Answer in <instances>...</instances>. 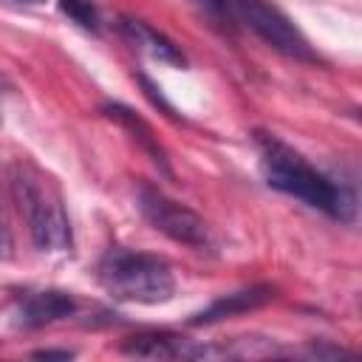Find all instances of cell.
Returning a JSON list of instances; mask_svg holds the SVG:
<instances>
[{"instance_id":"obj_3","label":"cell","mask_w":362,"mask_h":362,"mask_svg":"<svg viewBox=\"0 0 362 362\" xmlns=\"http://www.w3.org/2000/svg\"><path fill=\"white\" fill-rule=\"evenodd\" d=\"M99 283L110 297L144 305L167 303L175 291V277L164 260L130 249H110L99 260Z\"/></svg>"},{"instance_id":"obj_5","label":"cell","mask_w":362,"mask_h":362,"mask_svg":"<svg viewBox=\"0 0 362 362\" xmlns=\"http://www.w3.org/2000/svg\"><path fill=\"white\" fill-rule=\"evenodd\" d=\"M223 8L232 11L246 28H252L266 45L294 59H317L303 31L269 0H223Z\"/></svg>"},{"instance_id":"obj_12","label":"cell","mask_w":362,"mask_h":362,"mask_svg":"<svg viewBox=\"0 0 362 362\" xmlns=\"http://www.w3.org/2000/svg\"><path fill=\"white\" fill-rule=\"evenodd\" d=\"M34 356L37 359H71L74 351H68V348H42V351H34Z\"/></svg>"},{"instance_id":"obj_1","label":"cell","mask_w":362,"mask_h":362,"mask_svg":"<svg viewBox=\"0 0 362 362\" xmlns=\"http://www.w3.org/2000/svg\"><path fill=\"white\" fill-rule=\"evenodd\" d=\"M257 147H260V167L263 178L272 189L286 192L297 201H303L311 209H320L337 221H351L354 218V195L325 178L320 170H314L294 147L280 141L277 136L257 133Z\"/></svg>"},{"instance_id":"obj_9","label":"cell","mask_w":362,"mask_h":362,"mask_svg":"<svg viewBox=\"0 0 362 362\" xmlns=\"http://www.w3.org/2000/svg\"><path fill=\"white\" fill-rule=\"evenodd\" d=\"M274 297V291L269 286H249V288H240V291H232V294H223L218 300H212L204 311H198L189 322L192 325H209V322H218V320H226V317H235V314H243V311H252V308H260L263 303H269Z\"/></svg>"},{"instance_id":"obj_11","label":"cell","mask_w":362,"mask_h":362,"mask_svg":"<svg viewBox=\"0 0 362 362\" xmlns=\"http://www.w3.org/2000/svg\"><path fill=\"white\" fill-rule=\"evenodd\" d=\"M57 6L79 28L93 31V34L99 31V8L93 6V0H57Z\"/></svg>"},{"instance_id":"obj_10","label":"cell","mask_w":362,"mask_h":362,"mask_svg":"<svg viewBox=\"0 0 362 362\" xmlns=\"http://www.w3.org/2000/svg\"><path fill=\"white\" fill-rule=\"evenodd\" d=\"M105 113L110 116V119H116L119 124H124L130 133H133V139H139V144L153 156V161L156 164H164V153H161V147H158V141L153 139V130L147 127V122H141L130 107H124V105H105Z\"/></svg>"},{"instance_id":"obj_8","label":"cell","mask_w":362,"mask_h":362,"mask_svg":"<svg viewBox=\"0 0 362 362\" xmlns=\"http://www.w3.org/2000/svg\"><path fill=\"white\" fill-rule=\"evenodd\" d=\"M122 34H124L139 51L150 54V57L158 59V62H167V65H173V68H184V65H187V57L181 54V48H178L173 40H167L161 31H156L153 25H147L144 20L124 17V20H122Z\"/></svg>"},{"instance_id":"obj_6","label":"cell","mask_w":362,"mask_h":362,"mask_svg":"<svg viewBox=\"0 0 362 362\" xmlns=\"http://www.w3.org/2000/svg\"><path fill=\"white\" fill-rule=\"evenodd\" d=\"M76 311V300L68 291L45 288V291H31L20 300L17 305V325L23 328H42L57 320H65Z\"/></svg>"},{"instance_id":"obj_7","label":"cell","mask_w":362,"mask_h":362,"mask_svg":"<svg viewBox=\"0 0 362 362\" xmlns=\"http://www.w3.org/2000/svg\"><path fill=\"white\" fill-rule=\"evenodd\" d=\"M124 354L130 356H144V359H178V356H198V345H192L184 337H175L170 331H144L136 337H127L122 345Z\"/></svg>"},{"instance_id":"obj_4","label":"cell","mask_w":362,"mask_h":362,"mask_svg":"<svg viewBox=\"0 0 362 362\" xmlns=\"http://www.w3.org/2000/svg\"><path fill=\"white\" fill-rule=\"evenodd\" d=\"M136 206H139V212L144 215V221L156 232H161V235H167V238H173L178 243H187L192 249H201V252L215 246L209 223L198 212H192L189 206L167 198L161 189L147 187V184L139 187Z\"/></svg>"},{"instance_id":"obj_14","label":"cell","mask_w":362,"mask_h":362,"mask_svg":"<svg viewBox=\"0 0 362 362\" xmlns=\"http://www.w3.org/2000/svg\"><path fill=\"white\" fill-rule=\"evenodd\" d=\"M11 3H23V6H37V3H42V0H11Z\"/></svg>"},{"instance_id":"obj_13","label":"cell","mask_w":362,"mask_h":362,"mask_svg":"<svg viewBox=\"0 0 362 362\" xmlns=\"http://www.w3.org/2000/svg\"><path fill=\"white\" fill-rule=\"evenodd\" d=\"M192 3H198L201 8H206L212 14H221L223 11V0H192Z\"/></svg>"},{"instance_id":"obj_2","label":"cell","mask_w":362,"mask_h":362,"mask_svg":"<svg viewBox=\"0 0 362 362\" xmlns=\"http://www.w3.org/2000/svg\"><path fill=\"white\" fill-rule=\"evenodd\" d=\"M11 184H14L20 212L25 215V223H28V232L37 249L40 252L71 249V223L62 206V195L57 192L51 178L23 161L14 167Z\"/></svg>"},{"instance_id":"obj_15","label":"cell","mask_w":362,"mask_h":362,"mask_svg":"<svg viewBox=\"0 0 362 362\" xmlns=\"http://www.w3.org/2000/svg\"><path fill=\"white\" fill-rule=\"evenodd\" d=\"M3 243H6V232H3V223H0V249H3Z\"/></svg>"}]
</instances>
